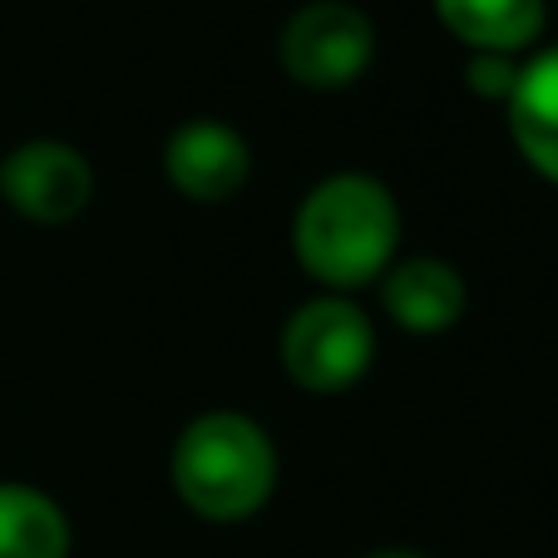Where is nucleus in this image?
Masks as SVG:
<instances>
[{
	"label": "nucleus",
	"instance_id": "9",
	"mask_svg": "<svg viewBox=\"0 0 558 558\" xmlns=\"http://www.w3.org/2000/svg\"><path fill=\"white\" fill-rule=\"evenodd\" d=\"M430 11L470 54H524L548 25V0H430Z\"/></svg>",
	"mask_w": 558,
	"mask_h": 558
},
{
	"label": "nucleus",
	"instance_id": "1",
	"mask_svg": "<svg viewBox=\"0 0 558 558\" xmlns=\"http://www.w3.org/2000/svg\"><path fill=\"white\" fill-rule=\"evenodd\" d=\"M401 203L376 173L341 169L306 189L292 218V253L322 292L351 296L401 257Z\"/></svg>",
	"mask_w": 558,
	"mask_h": 558
},
{
	"label": "nucleus",
	"instance_id": "8",
	"mask_svg": "<svg viewBox=\"0 0 558 558\" xmlns=\"http://www.w3.org/2000/svg\"><path fill=\"white\" fill-rule=\"evenodd\" d=\"M509 138L538 179L558 183V45L519 64V85L505 105Z\"/></svg>",
	"mask_w": 558,
	"mask_h": 558
},
{
	"label": "nucleus",
	"instance_id": "10",
	"mask_svg": "<svg viewBox=\"0 0 558 558\" xmlns=\"http://www.w3.org/2000/svg\"><path fill=\"white\" fill-rule=\"evenodd\" d=\"M74 529L60 499L21 480H0V558H70Z\"/></svg>",
	"mask_w": 558,
	"mask_h": 558
},
{
	"label": "nucleus",
	"instance_id": "3",
	"mask_svg": "<svg viewBox=\"0 0 558 558\" xmlns=\"http://www.w3.org/2000/svg\"><path fill=\"white\" fill-rule=\"evenodd\" d=\"M277 361L306 396H341L376 361V327L351 296L322 292L282 322Z\"/></svg>",
	"mask_w": 558,
	"mask_h": 558
},
{
	"label": "nucleus",
	"instance_id": "5",
	"mask_svg": "<svg viewBox=\"0 0 558 558\" xmlns=\"http://www.w3.org/2000/svg\"><path fill=\"white\" fill-rule=\"evenodd\" d=\"M0 198L25 222L64 228L95 203V169L64 138H25L0 158Z\"/></svg>",
	"mask_w": 558,
	"mask_h": 558
},
{
	"label": "nucleus",
	"instance_id": "2",
	"mask_svg": "<svg viewBox=\"0 0 558 558\" xmlns=\"http://www.w3.org/2000/svg\"><path fill=\"white\" fill-rule=\"evenodd\" d=\"M173 495L208 524H243L277 495L282 460L263 421L243 411H203L179 430L169 454Z\"/></svg>",
	"mask_w": 558,
	"mask_h": 558
},
{
	"label": "nucleus",
	"instance_id": "6",
	"mask_svg": "<svg viewBox=\"0 0 558 558\" xmlns=\"http://www.w3.org/2000/svg\"><path fill=\"white\" fill-rule=\"evenodd\" d=\"M163 173L189 203H228L253 179V144L222 119H183L163 144Z\"/></svg>",
	"mask_w": 558,
	"mask_h": 558
},
{
	"label": "nucleus",
	"instance_id": "12",
	"mask_svg": "<svg viewBox=\"0 0 558 558\" xmlns=\"http://www.w3.org/2000/svg\"><path fill=\"white\" fill-rule=\"evenodd\" d=\"M366 558H425V554H415V548H376V554H366Z\"/></svg>",
	"mask_w": 558,
	"mask_h": 558
},
{
	"label": "nucleus",
	"instance_id": "11",
	"mask_svg": "<svg viewBox=\"0 0 558 558\" xmlns=\"http://www.w3.org/2000/svg\"><path fill=\"white\" fill-rule=\"evenodd\" d=\"M519 64H524V54H470L464 60V89L480 99H495V105H509L519 85Z\"/></svg>",
	"mask_w": 558,
	"mask_h": 558
},
{
	"label": "nucleus",
	"instance_id": "4",
	"mask_svg": "<svg viewBox=\"0 0 558 558\" xmlns=\"http://www.w3.org/2000/svg\"><path fill=\"white\" fill-rule=\"evenodd\" d=\"M277 60L296 89L341 95L361 85L376 60V21L351 0H306L282 21Z\"/></svg>",
	"mask_w": 558,
	"mask_h": 558
},
{
	"label": "nucleus",
	"instance_id": "7",
	"mask_svg": "<svg viewBox=\"0 0 558 558\" xmlns=\"http://www.w3.org/2000/svg\"><path fill=\"white\" fill-rule=\"evenodd\" d=\"M380 306L411 337H440L470 312V287L445 257H396L380 277Z\"/></svg>",
	"mask_w": 558,
	"mask_h": 558
}]
</instances>
